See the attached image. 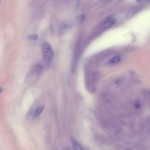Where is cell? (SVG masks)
<instances>
[{
	"label": "cell",
	"instance_id": "cell-1",
	"mask_svg": "<svg viewBox=\"0 0 150 150\" xmlns=\"http://www.w3.org/2000/svg\"><path fill=\"white\" fill-rule=\"evenodd\" d=\"M42 52L43 58L47 61L50 60L54 55L53 48L48 42H45L42 45Z\"/></svg>",
	"mask_w": 150,
	"mask_h": 150
},
{
	"label": "cell",
	"instance_id": "cell-2",
	"mask_svg": "<svg viewBox=\"0 0 150 150\" xmlns=\"http://www.w3.org/2000/svg\"><path fill=\"white\" fill-rule=\"evenodd\" d=\"M43 69V66L41 64H38L35 65L30 70L29 73L28 75V80H32L37 77L38 75L40 74Z\"/></svg>",
	"mask_w": 150,
	"mask_h": 150
},
{
	"label": "cell",
	"instance_id": "cell-3",
	"mask_svg": "<svg viewBox=\"0 0 150 150\" xmlns=\"http://www.w3.org/2000/svg\"><path fill=\"white\" fill-rule=\"evenodd\" d=\"M115 23V19L112 16H108L104 19L100 23V26L103 29H107L112 26Z\"/></svg>",
	"mask_w": 150,
	"mask_h": 150
},
{
	"label": "cell",
	"instance_id": "cell-4",
	"mask_svg": "<svg viewBox=\"0 0 150 150\" xmlns=\"http://www.w3.org/2000/svg\"><path fill=\"white\" fill-rule=\"evenodd\" d=\"M139 10V8L138 6H134L132 8H131L125 14V18H129L131 17H132V16H134L135 14H136L138 11Z\"/></svg>",
	"mask_w": 150,
	"mask_h": 150
},
{
	"label": "cell",
	"instance_id": "cell-5",
	"mask_svg": "<svg viewBox=\"0 0 150 150\" xmlns=\"http://www.w3.org/2000/svg\"><path fill=\"white\" fill-rule=\"evenodd\" d=\"M43 109H44V106H43V105H40V106H39V107L35 110V111H34V112H33V115H34L35 117H38V116H39V115L42 112Z\"/></svg>",
	"mask_w": 150,
	"mask_h": 150
},
{
	"label": "cell",
	"instance_id": "cell-6",
	"mask_svg": "<svg viewBox=\"0 0 150 150\" xmlns=\"http://www.w3.org/2000/svg\"><path fill=\"white\" fill-rule=\"evenodd\" d=\"M121 60V57L119 55H115L110 60V62L112 64H116Z\"/></svg>",
	"mask_w": 150,
	"mask_h": 150
},
{
	"label": "cell",
	"instance_id": "cell-7",
	"mask_svg": "<svg viewBox=\"0 0 150 150\" xmlns=\"http://www.w3.org/2000/svg\"><path fill=\"white\" fill-rule=\"evenodd\" d=\"M73 148L74 150H84L83 146L76 142H73Z\"/></svg>",
	"mask_w": 150,
	"mask_h": 150
},
{
	"label": "cell",
	"instance_id": "cell-8",
	"mask_svg": "<svg viewBox=\"0 0 150 150\" xmlns=\"http://www.w3.org/2000/svg\"><path fill=\"white\" fill-rule=\"evenodd\" d=\"M29 39H33V40L37 39H38V36H37L36 35H35V34L31 35L29 36Z\"/></svg>",
	"mask_w": 150,
	"mask_h": 150
},
{
	"label": "cell",
	"instance_id": "cell-9",
	"mask_svg": "<svg viewBox=\"0 0 150 150\" xmlns=\"http://www.w3.org/2000/svg\"><path fill=\"white\" fill-rule=\"evenodd\" d=\"M2 88H1V87H0V93H1V91H2Z\"/></svg>",
	"mask_w": 150,
	"mask_h": 150
},
{
	"label": "cell",
	"instance_id": "cell-10",
	"mask_svg": "<svg viewBox=\"0 0 150 150\" xmlns=\"http://www.w3.org/2000/svg\"><path fill=\"white\" fill-rule=\"evenodd\" d=\"M0 2H1V1H0Z\"/></svg>",
	"mask_w": 150,
	"mask_h": 150
}]
</instances>
